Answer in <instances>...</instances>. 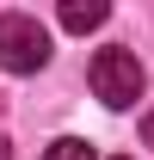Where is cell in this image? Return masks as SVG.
<instances>
[{"instance_id":"cell-2","label":"cell","mask_w":154,"mask_h":160,"mask_svg":"<svg viewBox=\"0 0 154 160\" xmlns=\"http://www.w3.org/2000/svg\"><path fill=\"white\" fill-rule=\"evenodd\" d=\"M142 86H148V74H142V62L130 56V49H99L93 56V92L111 111H130L136 99H142Z\"/></svg>"},{"instance_id":"cell-4","label":"cell","mask_w":154,"mask_h":160,"mask_svg":"<svg viewBox=\"0 0 154 160\" xmlns=\"http://www.w3.org/2000/svg\"><path fill=\"white\" fill-rule=\"evenodd\" d=\"M43 160H99V154H93L80 136H62V142H49V154H43Z\"/></svg>"},{"instance_id":"cell-5","label":"cell","mask_w":154,"mask_h":160,"mask_svg":"<svg viewBox=\"0 0 154 160\" xmlns=\"http://www.w3.org/2000/svg\"><path fill=\"white\" fill-rule=\"evenodd\" d=\"M0 160H13V142H6V136H0Z\"/></svg>"},{"instance_id":"cell-1","label":"cell","mask_w":154,"mask_h":160,"mask_svg":"<svg viewBox=\"0 0 154 160\" xmlns=\"http://www.w3.org/2000/svg\"><path fill=\"white\" fill-rule=\"evenodd\" d=\"M49 62V31L25 12H0V68L6 74H37Z\"/></svg>"},{"instance_id":"cell-3","label":"cell","mask_w":154,"mask_h":160,"mask_svg":"<svg viewBox=\"0 0 154 160\" xmlns=\"http://www.w3.org/2000/svg\"><path fill=\"white\" fill-rule=\"evenodd\" d=\"M105 12H111L105 0H68L62 6V25L68 31H93V25H105Z\"/></svg>"},{"instance_id":"cell-6","label":"cell","mask_w":154,"mask_h":160,"mask_svg":"<svg viewBox=\"0 0 154 160\" xmlns=\"http://www.w3.org/2000/svg\"><path fill=\"white\" fill-rule=\"evenodd\" d=\"M148 142H154V117H148Z\"/></svg>"},{"instance_id":"cell-7","label":"cell","mask_w":154,"mask_h":160,"mask_svg":"<svg viewBox=\"0 0 154 160\" xmlns=\"http://www.w3.org/2000/svg\"><path fill=\"white\" fill-rule=\"evenodd\" d=\"M117 160H130V154H117Z\"/></svg>"}]
</instances>
